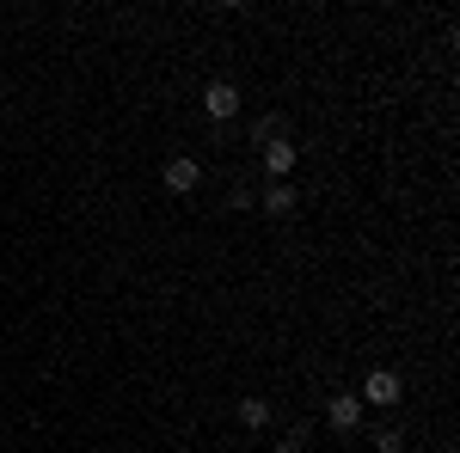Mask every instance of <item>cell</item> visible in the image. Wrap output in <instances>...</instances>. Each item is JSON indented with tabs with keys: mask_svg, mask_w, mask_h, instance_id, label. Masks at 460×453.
I'll list each match as a JSON object with an SVG mask.
<instances>
[{
	"mask_svg": "<svg viewBox=\"0 0 460 453\" xmlns=\"http://www.w3.org/2000/svg\"><path fill=\"white\" fill-rule=\"evenodd\" d=\"M325 423H332L338 435H356V429H362V398H356V392H332V398H325Z\"/></svg>",
	"mask_w": 460,
	"mask_h": 453,
	"instance_id": "4",
	"label": "cell"
},
{
	"mask_svg": "<svg viewBox=\"0 0 460 453\" xmlns=\"http://www.w3.org/2000/svg\"><path fill=\"white\" fill-rule=\"evenodd\" d=\"M258 153H264V172H270V184H288V172H295V160H301V147H295L288 135H277L270 147H258Z\"/></svg>",
	"mask_w": 460,
	"mask_h": 453,
	"instance_id": "5",
	"label": "cell"
},
{
	"mask_svg": "<svg viewBox=\"0 0 460 453\" xmlns=\"http://www.w3.org/2000/svg\"><path fill=\"white\" fill-rule=\"evenodd\" d=\"M270 423H277V411H270V398H264V392H246V398H240V429H252V435H264Z\"/></svg>",
	"mask_w": 460,
	"mask_h": 453,
	"instance_id": "7",
	"label": "cell"
},
{
	"mask_svg": "<svg viewBox=\"0 0 460 453\" xmlns=\"http://www.w3.org/2000/svg\"><path fill=\"white\" fill-rule=\"evenodd\" d=\"M252 203L270 214V221H288V214H295V203H301V190H295V184H264Z\"/></svg>",
	"mask_w": 460,
	"mask_h": 453,
	"instance_id": "6",
	"label": "cell"
},
{
	"mask_svg": "<svg viewBox=\"0 0 460 453\" xmlns=\"http://www.w3.org/2000/svg\"><path fill=\"white\" fill-rule=\"evenodd\" d=\"M277 453H307V429H295V435H283V441H277Z\"/></svg>",
	"mask_w": 460,
	"mask_h": 453,
	"instance_id": "10",
	"label": "cell"
},
{
	"mask_svg": "<svg viewBox=\"0 0 460 453\" xmlns=\"http://www.w3.org/2000/svg\"><path fill=\"white\" fill-rule=\"evenodd\" d=\"M375 453H405V429L381 423V429H375Z\"/></svg>",
	"mask_w": 460,
	"mask_h": 453,
	"instance_id": "9",
	"label": "cell"
},
{
	"mask_svg": "<svg viewBox=\"0 0 460 453\" xmlns=\"http://www.w3.org/2000/svg\"><path fill=\"white\" fill-rule=\"evenodd\" d=\"M356 398H362V405H375V411H393V405L405 398V380H399L393 368H368V380H362Z\"/></svg>",
	"mask_w": 460,
	"mask_h": 453,
	"instance_id": "1",
	"label": "cell"
},
{
	"mask_svg": "<svg viewBox=\"0 0 460 453\" xmlns=\"http://www.w3.org/2000/svg\"><path fill=\"white\" fill-rule=\"evenodd\" d=\"M203 117H209V123L240 117V86H234V80H209V86H203Z\"/></svg>",
	"mask_w": 460,
	"mask_h": 453,
	"instance_id": "2",
	"label": "cell"
},
{
	"mask_svg": "<svg viewBox=\"0 0 460 453\" xmlns=\"http://www.w3.org/2000/svg\"><path fill=\"white\" fill-rule=\"evenodd\" d=\"M160 184H166V190H172V196H190V190H197V184H203V166H197V160H190V153H172V160H166V166H160Z\"/></svg>",
	"mask_w": 460,
	"mask_h": 453,
	"instance_id": "3",
	"label": "cell"
},
{
	"mask_svg": "<svg viewBox=\"0 0 460 453\" xmlns=\"http://www.w3.org/2000/svg\"><path fill=\"white\" fill-rule=\"evenodd\" d=\"M277 135H283V117H277V110H264V117H252V147H270Z\"/></svg>",
	"mask_w": 460,
	"mask_h": 453,
	"instance_id": "8",
	"label": "cell"
}]
</instances>
